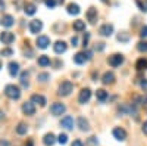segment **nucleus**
I'll use <instances>...</instances> for the list:
<instances>
[{"label":"nucleus","instance_id":"19","mask_svg":"<svg viewBox=\"0 0 147 146\" xmlns=\"http://www.w3.org/2000/svg\"><path fill=\"white\" fill-rule=\"evenodd\" d=\"M24 12H25L28 16H31V15H34L37 12V7H35L34 3H25V6H24Z\"/></svg>","mask_w":147,"mask_h":146},{"label":"nucleus","instance_id":"9","mask_svg":"<svg viewBox=\"0 0 147 146\" xmlns=\"http://www.w3.org/2000/svg\"><path fill=\"white\" fill-rule=\"evenodd\" d=\"M122 62H124V56L119 53H115L109 58V65H112V67H119Z\"/></svg>","mask_w":147,"mask_h":146},{"label":"nucleus","instance_id":"25","mask_svg":"<svg viewBox=\"0 0 147 146\" xmlns=\"http://www.w3.org/2000/svg\"><path fill=\"white\" fill-rule=\"evenodd\" d=\"M96 97H97L100 102H105V101L107 99V92L103 90V89H99V90L96 92Z\"/></svg>","mask_w":147,"mask_h":146},{"label":"nucleus","instance_id":"3","mask_svg":"<svg viewBox=\"0 0 147 146\" xmlns=\"http://www.w3.org/2000/svg\"><path fill=\"white\" fill-rule=\"evenodd\" d=\"M65 111H66V106H65L63 103H60V102H55V103L50 106V112H52V115H55V117H59V115L65 114Z\"/></svg>","mask_w":147,"mask_h":146},{"label":"nucleus","instance_id":"17","mask_svg":"<svg viewBox=\"0 0 147 146\" xmlns=\"http://www.w3.org/2000/svg\"><path fill=\"white\" fill-rule=\"evenodd\" d=\"M102 81H103V84H112V83L115 81V74H113V72H110V71L105 72Z\"/></svg>","mask_w":147,"mask_h":146},{"label":"nucleus","instance_id":"34","mask_svg":"<svg viewBox=\"0 0 147 146\" xmlns=\"http://www.w3.org/2000/svg\"><path fill=\"white\" fill-rule=\"evenodd\" d=\"M49 78H50V75H49L47 72H41V74H38V75H37V80H38V81H41V83L47 81Z\"/></svg>","mask_w":147,"mask_h":146},{"label":"nucleus","instance_id":"39","mask_svg":"<svg viewBox=\"0 0 147 146\" xmlns=\"http://www.w3.org/2000/svg\"><path fill=\"white\" fill-rule=\"evenodd\" d=\"M24 55H25V58H32V56H34V53H32L31 49H25V50H24Z\"/></svg>","mask_w":147,"mask_h":146},{"label":"nucleus","instance_id":"29","mask_svg":"<svg viewBox=\"0 0 147 146\" xmlns=\"http://www.w3.org/2000/svg\"><path fill=\"white\" fill-rule=\"evenodd\" d=\"M38 65H41V67H47V65H50V58L46 56V55L38 56Z\"/></svg>","mask_w":147,"mask_h":146},{"label":"nucleus","instance_id":"27","mask_svg":"<svg viewBox=\"0 0 147 146\" xmlns=\"http://www.w3.org/2000/svg\"><path fill=\"white\" fill-rule=\"evenodd\" d=\"M116 39H118V41H121V43H128V41H129V34L125 33V31H122V33L118 34Z\"/></svg>","mask_w":147,"mask_h":146},{"label":"nucleus","instance_id":"14","mask_svg":"<svg viewBox=\"0 0 147 146\" xmlns=\"http://www.w3.org/2000/svg\"><path fill=\"white\" fill-rule=\"evenodd\" d=\"M7 67H9V74L12 77H16L19 74V64L18 62H13V60H12V62H9Z\"/></svg>","mask_w":147,"mask_h":146},{"label":"nucleus","instance_id":"26","mask_svg":"<svg viewBox=\"0 0 147 146\" xmlns=\"http://www.w3.org/2000/svg\"><path fill=\"white\" fill-rule=\"evenodd\" d=\"M136 68L138 69V71H143V69H147V59H144V58H141V59H138L137 62H136Z\"/></svg>","mask_w":147,"mask_h":146},{"label":"nucleus","instance_id":"33","mask_svg":"<svg viewBox=\"0 0 147 146\" xmlns=\"http://www.w3.org/2000/svg\"><path fill=\"white\" fill-rule=\"evenodd\" d=\"M137 6L143 12H147V0H137Z\"/></svg>","mask_w":147,"mask_h":146},{"label":"nucleus","instance_id":"15","mask_svg":"<svg viewBox=\"0 0 147 146\" xmlns=\"http://www.w3.org/2000/svg\"><path fill=\"white\" fill-rule=\"evenodd\" d=\"M87 19H88L90 24H94L97 21V9L96 7H90L87 10Z\"/></svg>","mask_w":147,"mask_h":146},{"label":"nucleus","instance_id":"43","mask_svg":"<svg viewBox=\"0 0 147 146\" xmlns=\"http://www.w3.org/2000/svg\"><path fill=\"white\" fill-rule=\"evenodd\" d=\"M141 89H143L144 92H147V80H143V81H141Z\"/></svg>","mask_w":147,"mask_h":146},{"label":"nucleus","instance_id":"28","mask_svg":"<svg viewBox=\"0 0 147 146\" xmlns=\"http://www.w3.org/2000/svg\"><path fill=\"white\" fill-rule=\"evenodd\" d=\"M74 30H77V31H84L85 30V22L78 19V21H74Z\"/></svg>","mask_w":147,"mask_h":146},{"label":"nucleus","instance_id":"41","mask_svg":"<svg viewBox=\"0 0 147 146\" xmlns=\"http://www.w3.org/2000/svg\"><path fill=\"white\" fill-rule=\"evenodd\" d=\"M71 146H84V143H82L80 139H77V140H74V142H72Z\"/></svg>","mask_w":147,"mask_h":146},{"label":"nucleus","instance_id":"32","mask_svg":"<svg viewBox=\"0 0 147 146\" xmlns=\"http://www.w3.org/2000/svg\"><path fill=\"white\" fill-rule=\"evenodd\" d=\"M87 145L88 146H97V145H99V139H97L96 136H91V137L87 139Z\"/></svg>","mask_w":147,"mask_h":146},{"label":"nucleus","instance_id":"35","mask_svg":"<svg viewBox=\"0 0 147 146\" xmlns=\"http://www.w3.org/2000/svg\"><path fill=\"white\" fill-rule=\"evenodd\" d=\"M57 142H59L60 145H65V143L68 142V136L65 134V133H60L59 137H57Z\"/></svg>","mask_w":147,"mask_h":146},{"label":"nucleus","instance_id":"13","mask_svg":"<svg viewBox=\"0 0 147 146\" xmlns=\"http://www.w3.org/2000/svg\"><path fill=\"white\" fill-rule=\"evenodd\" d=\"M53 49H55V52H56L57 55H60V53H65V52H66L68 46H66L65 41H56L55 46H53Z\"/></svg>","mask_w":147,"mask_h":146},{"label":"nucleus","instance_id":"4","mask_svg":"<svg viewBox=\"0 0 147 146\" xmlns=\"http://www.w3.org/2000/svg\"><path fill=\"white\" fill-rule=\"evenodd\" d=\"M0 40L3 41V44H12L15 41V34L10 31H3L0 34Z\"/></svg>","mask_w":147,"mask_h":146},{"label":"nucleus","instance_id":"52","mask_svg":"<svg viewBox=\"0 0 147 146\" xmlns=\"http://www.w3.org/2000/svg\"><path fill=\"white\" fill-rule=\"evenodd\" d=\"M102 2H107V0H102Z\"/></svg>","mask_w":147,"mask_h":146},{"label":"nucleus","instance_id":"21","mask_svg":"<svg viewBox=\"0 0 147 146\" xmlns=\"http://www.w3.org/2000/svg\"><path fill=\"white\" fill-rule=\"evenodd\" d=\"M66 9H68V14H69V15H78L80 12H81V10H80V6L75 5V3H69Z\"/></svg>","mask_w":147,"mask_h":146},{"label":"nucleus","instance_id":"6","mask_svg":"<svg viewBox=\"0 0 147 146\" xmlns=\"http://www.w3.org/2000/svg\"><path fill=\"white\" fill-rule=\"evenodd\" d=\"M41 30H43V22L40 19H34L30 22V31L32 34H38Z\"/></svg>","mask_w":147,"mask_h":146},{"label":"nucleus","instance_id":"38","mask_svg":"<svg viewBox=\"0 0 147 146\" xmlns=\"http://www.w3.org/2000/svg\"><path fill=\"white\" fill-rule=\"evenodd\" d=\"M140 35H141V39H147V25H144V27L141 28Z\"/></svg>","mask_w":147,"mask_h":146},{"label":"nucleus","instance_id":"53","mask_svg":"<svg viewBox=\"0 0 147 146\" xmlns=\"http://www.w3.org/2000/svg\"><path fill=\"white\" fill-rule=\"evenodd\" d=\"M38 2H41V0H38Z\"/></svg>","mask_w":147,"mask_h":146},{"label":"nucleus","instance_id":"36","mask_svg":"<svg viewBox=\"0 0 147 146\" xmlns=\"http://www.w3.org/2000/svg\"><path fill=\"white\" fill-rule=\"evenodd\" d=\"M137 49L138 52H147V41H140L137 44Z\"/></svg>","mask_w":147,"mask_h":146},{"label":"nucleus","instance_id":"40","mask_svg":"<svg viewBox=\"0 0 147 146\" xmlns=\"http://www.w3.org/2000/svg\"><path fill=\"white\" fill-rule=\"evenodd\" d=\"M88 40H90V33H87L84 35V47H87V44H88Z\"/></svg>","mask_w":147,"mask_h":146},{"label":"nucleus","instance_id":"12","mask_svg":"<svg viewBox=\"0 0 147 146\" xmlns=\"http://www.w3.org/2000/svg\"><path fill=\"white\" fill-rule=\"evenodd\" d=\"M74 118L71 117V115H66L65 118H62V121H60V126H62L63 128H66V130H72L74 128Z\"/></svg>","mask_w":147,"mask_h":146},{"label":"nucleus","instance_id":"46","mask_svg":"<svg viewBox=\"0 0 147 146\" xmlns=\"http://www.w3.org/2000/svg\"><path fill=\"white\" fill-rule=\"evenodd\" d=\"M84 53H85V58H87V59H91V58H93V56H91V52H90V50L84 52Z\"/></svg>","mask_w":147,"mask_h":146},{"label":"nucleus","instance_id":"31","mask_svg":"<svg viewBox=\"0 0 147 146\" xmlns=\"http://www.w3.org/2000/svg\"><path fill=\"white\" fill-rule=\"evenodd\" d=\"M0 55L5 56V58H9V56L13 55V50H12L10 47H5V49H2V50H0Z\"/></svg>","mask_w":147,"mask_h":146},{"label":"nucleus","instance_id":"16","mask_svg":"<svg viewBox=\"0 0 147 146\" xmlns=\"http://www.w3.org/2000/svg\"><path fill=\"white\" fill-rule=\"evenodd\" d=\"M31 102L32 103H38L40 106H44L46 105V97L41 96V94H32L31 96Z\"/></svg>","mask_w":147,"mask_h":146},{"label":"nucleus","instance_id":"51","mask_svg":"<svg viewBox=\"0 0 147 146\" xmlns=\"http://www.w3.org/2000/svg\"><path fill=\"white\" fill-rule=\"evenodd\" d=\"M0 68H2V60H0Z\"/></svg>","mask_w":147,"mask_h":146},{"label":"nucleus","instance_id":"7","mask_svg":"<svg viewBox=\"0 0 147 146\" xmlns=\"http://www.w3.org/2000/svg\"><path fill=\"white\" fill-rule=\"evenodd\" d=\"M90 97H91V90L85 87V89H82V90L80 92L78 102H80V103H87V102L90 101Z\"/></svg>","mask_w":147,"mask_h":146},{"label":"nucleus","instance_id":"1","mask_svg":"<svg viewBox=\"0 0 147 146\" xmlns=\"http://www.w3.org/2000/svg\"><path fill=\"white\" fill-rule=\"evenodd\" d=\"M5 94L9 97V99H19L21 97V89L18 86H15V84H7V86L5 87Z\"/></svg>","mask_w":147,"mask_h":146},{"label":"nucleus","instance_id":"20","mask_svg":"<svg viewBox=\"0 0 147 146\" xmlns=\"http://www.w3.org/2000/svg\"><path fill=\"white\" fill-rule=\"evenodd\" d=\"M2 24H3V27H12L15 24V19H13V16L12 15H5L3 18H2Z\"/></svg>","mask_w":147,"mask_h":146},{"label":"nucleus","instance_id":"5","mask_svg":"<svg viewBox=\"0 0 147 146\" xmlns=\"http://www.w3.org/2000/svg\"><path fill=\"white\" fill-rule=\"evenodd\" d=\"M112 134H113V137H115L116 140H119V142H124V140L127 139V131L122 128V127H115L113 131H112Z\"/></svg>","mask_w":147,"mask_h":146},{"label":"nucleus","instance_id":"42","mask_svg":"<svg viewBox=\"0 0 147 146\" xmlns=\"http://www.w3.org/2000/svg\"><path fill=\"white\" fill-rule=\"evenodd\" d=\"M97 44H99V46H96V50H103V49H105V43H97Z\"/></svg>","mask_w":147,"mask_h":146},{"label":"nucleus","instance_id":"49","mask_svg":"<svg viewBox=\"0 0 147 146\" xmlns=\"http://www.w3.org/2000/svg\"><path fill=\"white\" fill-rule=\"evenodd\" d=\"M2 118H3V112H2V111H0V120H2Z\"/></svg>","mask_w":147,"mask_h":146},{"label":"nucleus","instance_id":"30","mask_svg":"<svg viewBox=\"0 0 147 146\" xmlns=\"http://www.w3.org/2000/svg\"><path fill=\"white\" fill-rule=\"evenodd\" d=\"M28 75H30V74H28L27 71H24L22 74H21V84H22L24 87H28V86H30V83H28Z\"/></svg>","mask_w":147,"mask_h":146},{"label":"nucleus","instance_id":"23","mask_svg":"<svg viewBox=\"0 0 147 146\" xmlns=\"http://www.w3.org/2000/svg\"><path fill=\"white\" fill-rule=\"evenodd\" d=\"M85 60H87V58H85V53H84V52H78L75 56H74V62H75V64H78V65L84 64Z\"/></svg>","mask_w":147,"mask_h":146},{"label":"nucleus","instance_id":"47","mask_svg":"<svg viewBox=\"0 0 147 146\" xmlns=\"http://www.w3.org/2000/svg\"><path fill=\"white\" fill-rule=\"evenodd\" d=\"M0 146H9V143L6 140H0Z\"/></svg>","mask_w":147,"mask_h":146},{"label":"nucleus","instance_id":"18","mask_svg":"<svg viewBox=\"0 0 147 146\" xmlns=\"http://www.w3.org/2000/svg\"><path fill=\"white\" fill-rule=\"evenodd\" d=\"M55 142H56V139H55L53 133H47V134L44 136V139H43V143H44L46 146H53Z\"/></svg>","mask_w":147,"mask_h":146},{"label":"nucleus","instance_id":"48","mask_svg":"<svg viewBox=\"0 0 147 146\" xmlns=\"http://www.w3.org/2000/svg\"><path fill=\"white\" fill-rule=\"evenodd\" d=\"M27 146H32V140H28V143H27Z\"/></svg>","mask_w":147,"mask_h":146},{"label":"nucleus","instance_id":"22","mask_svg":"<svg viewBox=\"0 0 147 146\" xmlns=\"http://www.w3.org/2000/svg\"><path fill=\"white\" fill-rule=\"evenodd\" d=\"M78 127H80L82 131H87V130L90 128V124H88V121L85 120L84 117H80V118H78Z\"/></svg>","mask_w":147,"mask_h":146},{"label":"nucleus","instance_id":"2","mask_svg":"<svg viewBox=\"0 0 147 146\" xmlns=\"http://www.w3.org/2000/svg\"><path fill=\"white\" fill-rule=\"evenodd\" d=\"M72 90H74V84L71 83V81H63L62 84L59 86V94L60 96H69L71 93H72Z\"/></svg>","mask_w":147,"mask_h":146},{"label":"nucleus","instance_id":"45","mask_svg":"<svg viewBox=\"0 0 147 146\" xmlns=\"http://www.w3.org/2000/svg\"><path fill=\"white\" fill-rule=\"evenodd\" d=\"M143 133H144V134H147V121H144V123H143Z\"/></svg>","mask_w":147,"mask_h":146},{"label":"nucleus","instance_id":"24","mask_svg":"<svg viewBox=\"0 0 147 146\" xmlns=\"http://www.w3.org/2000/svg\"><path fill=\"white\" fill-rule=\"evenodd\" d=\"M27 131H28V126L25 123H19L18 127H16V133L19 136H24V134H27Z\"/></svg>","mask_w":147,"mask_h":146},{"label":"nucleus","instance_id":"10","mask_svg":"<svg viewBox=\"0 0 147 146\" xmlns=\"http://www.w3.org/2000/svg\"><path fill=\"white\" fill-rule=\"evenodd\" d=\"M22 112L25 115H34L35 114V106L32 102H25L22 103Z\"/></svg>","mask_w":147,"mask_h":146},{"label":"nucleus","instance_id":"37","mask_svg":"<svg viewBox=\"0 0 147 146\" xmlns=\"http://www.w3.org/2000/svg\"><path fill=\"white\" fill-rule=\"evenodd\" d=\"M44 3H46L47 7H50V9H52V7L56 6V0H44Z\"/></svg>","mask_w":147,"mask_h":146},{"label":"nucleus","instance_id":"44","mask_svg":"<svg viewBox=\"0 0 147 146\" xmlns=\"http://www.w3.org/2000/svg\"><path fill=\"white\" fill-rule=\"evenodd\" d=\"M71 43H72V46H78V37H72Z\"/></svg>","mask_w":147,"mask_h":146},{"label":"nucleus","instance_id":"50","mask_svg":"<svg viewBox=\"0 0 147 146\" xmlns=\"http://www.w3.org/2000/svg\"><path fill=\"white\" fill-rule=\"evenodd\" d=\"M59 2H60V3H63V2H65V0H59Z\"/></svg>","mask_w":147,"mask_h":146},{"label":"nucleus","instance_id":"8","mask_svg":"<svg viewBox=\"0 0 147 146\" xmlns=\"http://www.w3.org/2000/svg\"><path fill=\"white\" fill-rule=\"evenodd\" d=\"M99 33L103 37H109V35H112V33H113V25L112 24H103L99 30Z\"/></svg>","mask_w":147,"mask_h":146},{"label":"nucleus","instance_id":"11","mask_svg":"<svg viewBox=\"0 0 147 146\" xmlns=\"http://www.w3.org/2000/svg\"><path fill=\"white\" fill-rule=\"evenodd\" d=\"M49 44H50V39H49L47 35H38V39H37V47L38 49H47Z\"/></svg>","mask_w":147,"mask_h":146}]
</instances>
